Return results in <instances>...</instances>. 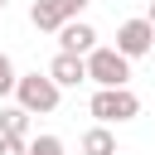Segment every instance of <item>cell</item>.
I'll return each instance as SVG.
<instances>
[{
  "label": "cell",
  "mask_w": 155,
  "mask_h": 155,
  "mask_svg": "<svg viewBox=\"0 0 155 155\" xmlns=\"http://www.w3.org/2000/svg\"><path fill=\"white\" fill-rule=\"evenodd\" d=\"M15 78H19V73H15L10 53H0V97H10V92H15Z\"/></svg>",
  "instance_id": "11"
},
{
  "label": "cell",
  "mask_w": 155,
  "mask_h": 155,
  "mask_svg": "<svg viewBox=\"0 0 155 155\" xmlns=\"http://www.w3.org/2000/svg\"><path fill=\"white\" fill-rule=\"evenodd\" d=\"M82 155H116V136H111V126H92V131H82Z\"/></svg>",
  "instance_id": "7"
},
{
  "label": "cell",
  "mask_w": 155,
  "mask_h": 155,
  "mask_svg": "<svg viewBox=\"0 0 155 155\" xmlns=\"http://www.w3.org/2000/svg\"><path fill=\"white\" fill-rule=\"evenodd\" d=\"M5 5H10V0H0V10H5Z\"/></svg>",
  "instance_id": "15"
},
{
  "label": "cell",
  "mask_w": 155,
  "mask_h": 155,
  "mask_svg": "<svg viewBox=\"0 0 155 155\" xmlns=\"http://www.w3.org/2000/svg\"><path fill=\"white\" fill-rule=\"evenodd\" d=\"M48 5H53V10L63 15V19H78V15L87 10V0H48Z\"/></svg>",
  "instance_id": "12"
},
{
  "label": "cell",
  "mask_w": 155,
  "mask_h": 155,
  "mask_svg": "<svg viewBox=\"0 0 155 155\" xmlns=\"http://www.w3.org/2000/svg\"><path fill=\"white\" fill-rule=\"evenodd\" d=\"M53 34H58V48H63V53H87V48H97V29H92L87 19H63Z\"/></svg>",
  "instance_id": "5"
},
{
  "label": "cell",
  "mask_w": 155,
  "mask_h": 155,
  "mask_svg": "<svg viewBox=\"0 0 155 155\" xmlns=\"http://www.w3.org/2000/svg\"><path fill=\"white\" fill-rule=\"evenodd\" d=\"M24 155H63V140H58V136H34V140L24 145Z\"/></svg>",
  "instance_id": "10"
},
{
  "label": "cell",
  "mask_w": 155,
  "mask_h": 155,
  "mask_svg": "<svg viewBox=\"0 0 155 155\" xmlns=\"http://www.w3.org/2000/svg\"><path fill=\"white\" fill-rule=\"evenodd\" d=\"M48 78L58 82V87H78V82H87V68H82V53H53V63H48Z\"/></svg>",
  "instance_id": "6"
},
{
  "label": "cell",
  "mask_w": 155,
  "mask_h": 155,
  "mask_svg": "<svg viewBox=\"0 0 155 155\" xmlns=\"http://www.w3.org/2000/svg\"><path fill=\"white\" fill-rule=\"evenodd\" d=\"M87 111L102 121V126H121V121H136L140 116V97L121 82V87H97L92 92V102H87Z\"/></svg>",
  "instance_id": "1"
},
{
  "label": "cell",
  "mask_w": 155,
  "mask_h": 155,
  "mask_svg": "<svg viewBox=\"0 0 155 155\" xmlns=\"http://www.w3.org/2000/svg\"><path fill=\"white\" fill-rule=\"evenodd\" d=\"M58 97H63V87H58L48 73H24V78H15V102H19L29 116H48V111L58 107Z\"/></svg>",
  "instance_id": "2"
},
{
  "label": "cell",
  "mask_w": 155,
  "mask_h": 155,
  "mask_svg": "<svg viewBox=\"0 0 155 155\" xmlns=\"http://www.w3.org/2000/svg\"><path fill=\"white\" fill-rule=\"evenodd\" d=\"M29 24H34V29H44V34H53V29L63 24V15H58L48 0H34V10H29Z\"/></svg>",
  "instance_id": "9"
},
{
  "label": "cell",
  "mask_w": 155,
  "mask_h": 155,
  "mask_svg": "<svg viewBox=\"0 0 155 155\" xmlns=\"http://www.w3.org/2000/svg\"><path fill=\"white\" fill-rule=\"evenodd\" d=\"M155 48V29H150V19H126L121 29H116V53H126V58H145Z\"/></svg>",
  "instance_id": "4"
},
{
  "label": "cell",
  "mask_w": 155,
  "mask_h": 155,
  "mask_svg": "<svg viewBox=\"0 0 155 155\" xmlns=\"http://www.w3.org/2000/svg\"><path fill=\"white\" fill-rule=\"evenodd\" d=\"M0 136H24V140H29V111H24L19 102L0 111Z\"/></svg>",
  "instance_id": "8"
},
{
  "label": "cell",
  "mask_w": 155,
  "mask_h": 155,
  "mask_svg": "<svg viewBox=\"0 0 155 155\" xmlns=\"http://www.w3.org/2000/svg\"><path fill=\"white\" fill-rule=\"evenodd\" d=\"M145 19H150V29H155V0H150V15H145Z\"/></svg>",
  "instance_id": "14"
},
{
  "label": "cell",
  "mask_w": 155,
  "mask_h": 155,
  "mask_svg": "<svg viewBox=\"0 0 155 155\" xmlns=\"http://www.w3.org/2000/svg\"><path fill=\"white\" fill-rule=\"evenodd\" d=\"M24 136H0V155H24Z\"/></svg>",
  "instance_id": "13"
},
{
  "label": "cell",
  "mask_w": 155,
  "mask_h": 155,
  "mask_svg": "<svg viewBox=\"0 0 155 155\" xmlns=\"http://www.w3.org/2000/svg\"><path fill=\"white\" fill-rule=\"evenodd\" d=\"M82 68H87V82H97V87H121L131 78V58L116 48H87Z\"/></svg>",
  "instance_id": "3"
}]
</instances>
